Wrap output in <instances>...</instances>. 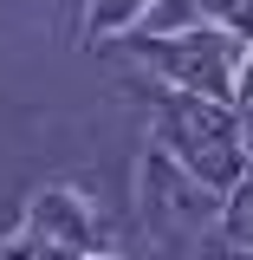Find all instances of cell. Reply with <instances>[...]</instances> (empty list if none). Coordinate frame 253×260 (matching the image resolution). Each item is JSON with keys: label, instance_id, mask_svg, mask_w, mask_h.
I'll list each match as a JSON object with an SVG mask.
<instances>
[{"label": "cell", "instance_id": "7a4b0ae2", "mask_svg": "<svg viewBox=\"0 0 253 260\" xmlns=\"http://www.w3.org/2000/svg\"><path fill=\"white\" fill-rule=\"evenodd\" d=\"M136 59L156 78H169V91H195L234 104V39L214 26H182V32H136Z\"/></svg>", "mask_w": 253, "mask_h": 260}, {"label": "cell", "instance_id": "52a82bcc", "mask_svg": "<svg viewBox=\"0 0 253 260\" xmlns=\"http://www.w3.org/2000/svg\"><path fill=\"white\" fill-rule=\"evenodd\" d=\"M234 104H253V52L247 65H234Z\"/></svg>", "mask_w": 253, "mask_h": 260}, {"label": "cell", "instance_id": "6da1fadb", "mask_svg": "<svg viewBox=\"0 0 253 260\" xmlns=\"http://www.w3.org/2000/svg\"><path fill=\"white\" fill-rule=\"evenodd\" d=\"M150 150L169 156L182 176H195L214 195H227L247 176V137H240L234 104H214V98H195V91H162L156 98Z\"/></svg>", "mask_w": 253, "mask_h": 260}, {"label": "cell", "instance_id": "3957f363", "mask_svg": "<svg viewBox=\"0 0 253 260\" xmlns=\"http://www.w3.org/2000/svg\"><path fill=\"white\" fill-rule=\"evenodd\" d=\"M91 254H97V208L65 182L32 195L20 228L0 247V260H91Z\"/></svg>", "mask_w": 253, "mask_h": 260}, {"label": "cell", "instance_id": "8992f818", "mask_svg": "<svg viewBox=\"0 0 253 260\" xmlns=\"http://www.w3.org/2000/svg\"><path fill=\"white\" fill-rule=\"evenodd\" d=\"M221 241L234 254H253V169L227 189V208H221Z\"/></svg>", "mask_w": 253, "mask_h": 260}, {"label": "cell", "instance_id": "5b68a950", "mask_svg": "<svg viewBox=\"0 0 253 260\" xmlns=\"http://www.w3.org/2000/svg\"><path fill=\"white\" fill-rule=\"evenodd\" d=\"M189 26H214L227 39H253V0H189Z\"/></svg>", "mask_w": 253, "mask_h": 260}, {"label": "cell", "instance_id": "ba28073f", "mask_svg": "<svg viewBox=\"0 0 253 260\" xmlns=\"http://www.w3.org/2000/svg\"><path fill=\"white\" fill-rule=\"evenodd\" d=\"M91 260H111V254H91Z\"/></svg>", "mask_w": 253, "mask_h": 260}, {"label": "cell", "instance_id": "277c9868", "mask_svg": "<svg viewBox=\"0 0 253 260\" xmlns=\"http://www.w3.org/2000/svg\"><path fill=\"white\" fill-rule=\"evenodd\" d=\"M162 0H91L85 13V39H117V32H143V20Z\"/></svg>", "mask_w": 253, "mask_h": 260}]
</instances>
